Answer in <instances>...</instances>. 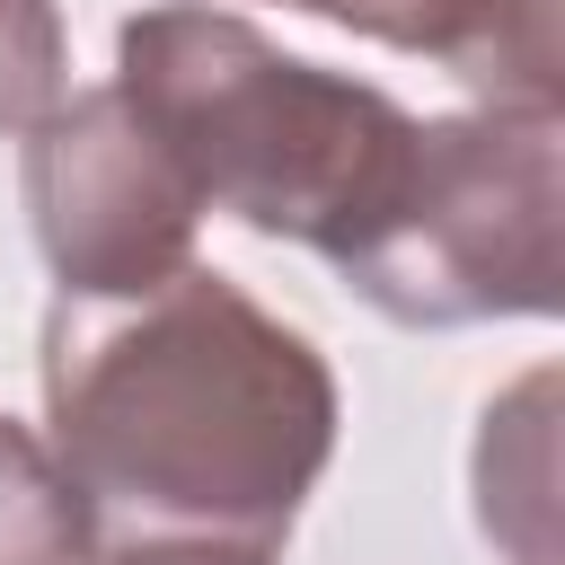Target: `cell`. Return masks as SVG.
<instances>
[{
  "mask_svg": "<svg viewBox=\"0 0 565 565\" xmlns=\"http://www.w3.org/2000/svg\"><path fill=\"white\" fill-rule=\"evenodd\" d=\"M335 371L318 335L212 265L124 300L44 309V450L88 494L97 539L282 547L335 459Z\"/></svg>",
  "mask_w": 565,
  "mask_h": 565,
  "instance_id": "obj_1",
  "label": "cell"
},
{
  "mask_svg": "<svg viewBox=\"0 0 565 565\" xmlns=\"http://www.w3.org/2000/svg\"><path fill=\"white\" fill-rule=\"evenodd\" d=\"M115 97L150 124L203 212L344 265L388 212L415 124L388 88L282 53L256 18L159 0L115 26Z\"/></svg>",
  "mask_w": 565,
  "mask_h": 565,
  "instance_id": "obj_2",
  "label": "cell"
},
{
  "mask_svg": "<svg viewBox=\"0 0 565 565\" xmlns=\"http://www.w3.org/2000/svg\"><path fill=\"white\" fill-rule=\"evenodd\" d=\"M556 221H565V106L424 115L388 212L335 274L397 327L556 318L565 300Z\"/></svg>",
  "mask_w": 565,
  "mask_h": 565,
  "instance_id": "obj_3",
  "label": "cell"
},
{
  "mask_svg": "<svg viewBox=\"0 0 565 565\" xmlns=\"http://www.w3.org/2000/svg\"><path fill=\"white\" fill-rule=\"evenodd\" d=\"M18 185H26V221L35 247L53 265L62 300H124L168 282L177 265H194V185L177 177V159L150 141V124L106 88H71L35 132H18Z\"/></svg>",
  "mask_w": 565,
  "mask_h": 565,
  "instance_id": "obj_4",
  "label": "cell"
},
{
  "mask_svg": "<svg viewBox=\"0 0 565 565\" xmlns=\"http://www.w3.org/2000/svg\"><path fill=\"white\" fill-rule=\"evenodd\" d=\"M388 53H424L486 106H565V0H282Z\"/></svg>",
  "mask_w": 565,
  "mask_h": 565,
  "instance_id": "obj_5",
  "label": "cell"
},
{
  "mask_svg": "<svg viewBox=\"0 0 565 565\" xmlns=\"http://www.w3.org/2000/svg\"><path fill=\"white\" fill-rule=\"evenodd\" d=\"M556 371H530L512 397L486 406L477 433V521L512 565H556Z\"/></svg>",
  "mask_w": 565,
  "mask_h": 565,
  "instance_id": "obj_6",
  "label": "cell"
},
{
  "mask_svg": "<svg viewBox=\"0 0 565 565\" xmlns=\"http://www.w3.org/2000/svg\"><path fill=\"white\" fill-rule=\"evenodd\" d=\"M97 547L88 494L62 477L44 433L0 415V565H79Z\"/></svg>",
  "mask_w": 565,
  "mask_h": 565,
  "instance_id": "obj_7",
  "label": "cell"
},
{
  "mask_svg": "<svg viewBox=\"0 0 565 565\" xmlns=\"http://www.w3.org/2000/svg\"><path fill=\"white\" fill-rule=\"evenodd\" d=\"M71 97V26L53 0H0V141L35 132Z\"/></svg>",
  "mask_w": 565,
  "mask_h": 565,
  "instance_id": "obj_8",
  "label": "cell"
},
{
  "mask_svg": "<svg viewBox=\"0 0 565 565\" xmlns=\"http://www.w3.org/2000/svg\"><path fill=\"white\" fill-rule=\"evenodd\" d=\"M79 565H274V547H238V539H97Z\"/></svg>",
  "mask_w": 565,
  "mask_h": 565,
  "instance_id": "obj_9",
  "label": "cell"
}]
</instances>
